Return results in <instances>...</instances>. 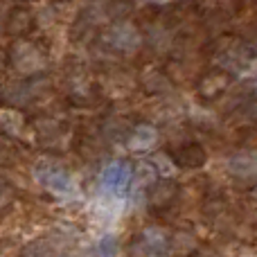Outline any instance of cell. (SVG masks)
<instances>
[{"instance_id":"1","label":"cell","mask_w":257,"mask_h":257,"mask_svg":"<svg viewBox=\"0 0 257 257\" xmlns=\"http://www.w3.org/2000/svg\"><path fill=\"white\" fill-rule=\"evenodd\" d=\"M131 178H133L131 167H128L124 160H115V163L104 167L102 176H99V183H102V187L106 192L120 196V194H124L126 187L131 185Z\"/></svg>"},{"instance_id":"2","label":"cell","mask_w":257,"mask_h":257,"mask_svg":"<svg viewBox=\"0 0 257 257\" xmlns=\"http://www.w3.org/2000/svg\"><path fill=\"white\" fill-rule=\"evenodd\" d=\"M36 178L43 187H48L52 194L66 196L72 192V178L66 169L57 167V165H41L36 167Z\"/></svg>"},{"instance_id":"3","label":"cell","mask_w":257,"mask_h":257,"mask_svg":"<svg viewBox=\"0 0 257 257\" xmlns=\"http://www.w3.org/2000/svg\"><path fill=\"white\" fill-rule=\"evenodd\" d=\"M230 169L239 176H255L257 174V154H241L230 160Z\"/></svg>"},{"instance_id":"4","label":"cell","mask_w":257,"mask_h":257,"mask_svg":"<svg viewBox=\"0 0 257 257\" xmlns=\"http://www.w3.org/2000/svg\"><path fill=\"white\" fill-rule=\"evenodd\" d=\"M156 140V131L151 126L142 124L138 126V131L133 133V140H131V147L133 149H147V147H151Z\"/></svg>"}]
</instances>
